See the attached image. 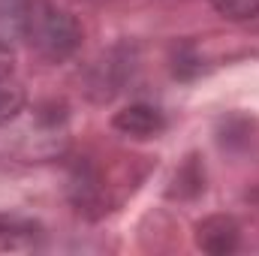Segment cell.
I'll return each instance as SVG.
<instances>
[{
    "mask_svg": "<svg viewBox=\"0 0 259 256\" xmlns=\"http://www.w3.org/2000/svg\"><path fill=\"white\" fill-rule=\"evenodd\" d=\"M39 247V232L33 226L0 220V253H27Z\"/></svg>",
    "mask_w": 259,
    "mask_h": 256,
    "instance_id": "5b68a950",
    "label": "cell"
},
{
    "mask_svg": "<svg viewBox=\"0 0 259 256\" xmlns=\"http://www.w3.org/2000/svg\"><path fill=\"white\" fill-rule=\"evenodd\" d=\"M133 55H130L127 49H115V52H109L100 64L91 69V97L94 100H112L115 94H121V88L127 84V78L133 75Z\"/></svg>",
    "mask_w": 259,
    "mask_h": 256,
    "instance_id": "7a4b0ae2",
    "label": "cell"
},
{
    "mask_svg": "<svg viewBox=\"0 0 259 256\" xmlns=\"http://www.w3.org/2000/svg\"><path fill=\"white\" fill-rule=\"evenodd\" d=\"M214 9L229 21H247L259 15V0H214Z\"/></svg>",
    "mask_w": 259,
    "mask_h": 256,
    "instance_id": "52a82bcc",
    "label": "cell"
},
{
    "mask_svg": "<svg viewBox=\"0 0 259 256\" xmlns=\"http://www.w3.org/2000/svg\"><path fill=\"white\" fill-rule=\"evenodd\" d=\"M24 109V88L9 81V78H0V127L12 124Z\"/></svg>",
    "mask_w": 259,
    "mask_h": 256,
    "instance_id": "8992f818",
    "label": "cell"
},
{
    "mask_svg": "<svg viewBox=\"0 0 259 256\" xmlns=\"http://www.w3.org/2000/svg\"><path fill=\"white\" fill-rule=\"evenodd\" d=\"M18 30L30 52L49 64L72 58L81 46V24L52 0H27L18 12Z\"/></svg>",
    "mask_w": 259,
    "mask_h": 256,
    "instance_id": "6da1fadb",
    "label": "cell"
},
{
    "mask_svg": "<svg viewBox=\"0 0 259 256\" xmlns=\"http://www.w3.org/2000/svg\"><path fill=\"white\" fill-rule=\"evenodd\" d=\"M115 130L124 133L130 139H157L163 130H166V118L160 109L148 106V103H133L124 112L115 115Z\"/></svg>",
    "mask_w": 259,
    "mask_h": 256,
    "instance_id": "277c9868",
    "label": "cell"
},
{
    "mask_svg": "<svg viewBox=\"0 0 259 256\" xmlns=\"http://www.w3.org/2000/svg\"><path fill=\"white\" fill-rule=\"evenodd\" d=\"M12 64H15V55H12V49L0 42V78H6V75L12 72Z\"/></svg>",
    "mask_w": 259,
    "mask_h": 256,
    "instance_id": "ba28073f",
    "label": "cell"
},
{
    "mask_svg": "<svg viewBox=\"0 0 259 256\" xmlns=\"http://www.w3.org/2000/svg\"><path fill=\"white\" fill-rule=\"evenodd\" d=\"M238 241H241V229L226 214H211L202 223H196V247L205 250V253H214V256L235 253Z\"/></svg>",
    "mask_w": 259,
    "mask_h": 256,
    "instance_id": "3957f363",
    "label": "cell"
}]
</instances>
